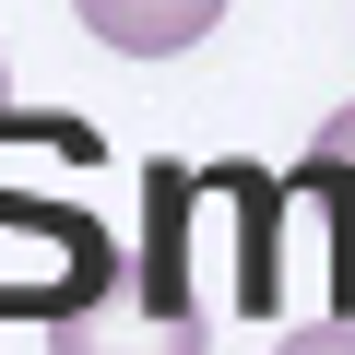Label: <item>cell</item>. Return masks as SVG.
Listing matches in <instances>:
<instances>
[{"label":"cell","instance_id":"2","mask_svg":"<svg viewBox=\"0 0 355 355\" xmlns=\"http://www.w3.org/2000/svg\"><path fill=\"white\" fill-rule=\"evenodd\" d=\"M48 355H202V296H142L130 272L48 331Z\"/></svg>","mask_w":355,"mask_h":355},{"label":"cell","instance_id":"3","mask_svg":"<svg viewBox=\"0 0 355 355\" xmlns=\"http://www.w3.org/2000/svg\"><path fill=\"white\" fill-rule=\"evenodd\" d=\"M83 36L119 48V60H178V48H202L225 24V0H71Z\"/></svg>","mask_w":355,"mask_h":355},{"label":"cell","instance_id":"5","mask_svg":"<svg viewBox=\"0 0 355 355\" xmlns=\"http://www.w3.org/2000/svg\"><path fill=\"white\" fill-rule=\"evenodd\" d=\"M0 107H12V60H0Z\"/></svg>","mask_w":355,"mask_h":355},{"label":"cell","instance_id":"1","mask_svg":"<svg viewBox=\"0 0 355 355\" xmlns=\"http://www.w3.org/2000/svg\"><path fill=\"white\" fill-rule=\"evenodd\" d=\"M272 202L308 225V249H320V320H355V107H331L320 130H308V154L272 178Z\"/></svg>","mask_w":355,"mask_h":355},{"label":"cell","instance_id":"4","mask_svg":"<svg viewBox=\"0 0 355 355\" xmlns=\"http://www.w3.org/2000/svg\"><path fill=\"white\" fill-rule=\"evenodd\" d=\"M272 355H355V320H308V331H284Z\"/></svg>","mask_w":355,"mask_h":355}]
</instances>
